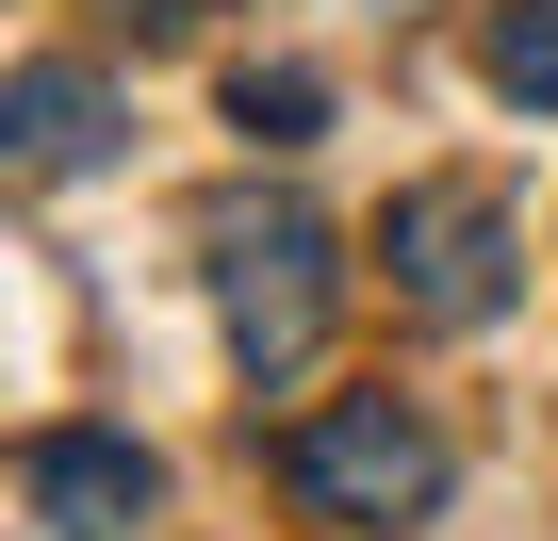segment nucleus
<instances>
[{"label": "nucleus", "instance_id": "2", "mask_svg": "<svg viewBox=\"0 0 558 541\" xmlns=\"http://www.w3.org/2000/svg\"><path fill=\"white\" fill-rule=\"evenodd\" d=\"M279 476H296L329 525H427L444 508V443H427L411 394H329L296 443H279Z\"/></svg>", "mask_w": 558, "mask_h": 541}, {"label": "nucleus", "instance_id": "1", "mask_svg": "<svg viewBox=\"0 0 558 541\" xmlns=\"http://www.w3.org/2000/svg\"><path fill=\"white\" fill-rule=\"evenodd\" d=\"M329 230L296 213V197H230L214 213V312H230V345H246V378H296L313 345H329Z\"/></svg>", "mask_w": 558, "mask_h": 541}, {"label": "nucleus", "instance_id": "4", "mask_svg": "<svg viewBox=\"0 0 558 541\" xmlns=\"http://www.w3.org/2000/svg\"><path fill=\"white\" fill-rule=\"evenodd\" d=\"M17 492H34L50 541H132V525L165 508V459H148L132 427H34V443H17Z\"/></svg>", "mask_w": 558, "mask_h": 541}, {"label": "nucleus", "instance_id": "5", "mask_svg": "<svg viewBox=\"0 0 558 541\" xmlns=\"http://www.w3.org/2000/svg\"><path fill=\"white\" fill-rule=\"evenodd\" d=\"M0 132H17V164H34V181H66V164H99V148H116V83H99V66H17Z\"/></svg>", "mask_w": 558, "mask_h": 541}, {"label": "nucleus", "instance_id": "7", "mask_svg": "<svg viewBox=\"0 0 558 541\" xmlns=\"http://www.w3.org/2000/svg\"><path fill=\"white\" fill-rule=\"evenodd\" d=\"M230 115H246L263 148H313V115H329V83H313V66H246V83H230Z\"/></svg>", "mask_w": 558, "mask_h": 541}, {"label": "nucleus", "instance_id": "3", "mask_svg": "<svg viewBox=\"0 0 558 541\" xmlns=\"http://www.w3.org/2000/svg\"><path fill=\"white\" fill-rule=\"evenodd\" d=\"M378 246H395V296H411L427 329H493V312H509V280H525V230H509V197H493V181H411Z\"/></svg>", "mask_w": 558, "mask_h": 541}, {"label": "nucleus", "instance_id": "8", "mask_svg": "<svg viewBox=\"0 0 558 541\" xmlns=\"http://www.w3.org/2000/svg\"><path fill=\"white\" fill-rule=\"evenodd\" d=\"M132 17H148V34H181V17H214V0H132Z\"/></svg>", "mask_w": 558, "mask_h": 541}, {"label": "nucleus", "instance_id": "6", "mask_svg": "<svg viewBox=\"0 0 558 541\" xmlns=\"http://www.w3.org/2000/svg\"><path fill=\"white\" fill-rule=\"evenodd\" d=\"M493 83L525 115H558V0H509V17H493Z\"/></svg>", "mask_w": 558, "mask_h": 541}]
</instances>
